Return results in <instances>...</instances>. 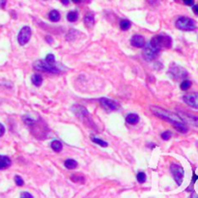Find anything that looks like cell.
<instances>
[{"label":"cell","mask_w":198,"mask_h":198,"mask_svg":"<svg viewBox=\"0 0 198 198\" xmlns=\"http://www.w3.org/2000/svg\"><path fill=\"white\" fill-rule=\"evenodd\" d=\"M151 111L154 115L159 117L160 119H163L164 121L172 124L180 132H183V133L187 132L188 128L186 126L184 120L180 115L174 112L165 110L163 108H160V107H158V106H151Z\"/></svg>","instance_id":"cell-1"},{"label":"cell","mask_w":198,"mask_h":198,"mask_svg":"<svg viewBox=\"0 0 198 198\" xmlns=\"http://www.w3.org/2000/svg\"><path fill=\"white\" fill-rule=\"evenodd\" d=\"M150 44L159 50L163 48H170L172 46V39L166 34H159L151 40Z\"/></svg>","instance_id":"cell-2"},{"label":"cell","mask_w":198,"mask_h":198,"mask_svg":"<svg viewBox=\"0 0 198 198\" xmlns=\"http://www.w3.org/2000/svg\"><path fill=\"white\" fill-rule=\"evenodd\" d=\"M33 68L40 71L44 73H51V74H59L60 70L55 65H50L46 60H38L33 64Z\"/></svg>","instance_id":"cell-3"},{"label":"cell","mask_w":198,"mask_h":198,"mask_svg":"<svg viewBox=\"0 0 198 198\" xmlns=\"http://www.w3.org/2000/svg\"><path fill=\"white\" fill-rule=\"evenodd\" d=\"M176 27L184 31H193L196 28V25L194 21L190 19V17L181 16L176 21Z\"/></svg>","instance_id":"cell-4"},{"label":"cell","mask_w":198,"mask_h":198,"mask_svg":"<svg viewBox=\"0 0 198 198\" xmlns=\"http://www.w3.org/2000/svg\"><path fill=\"white\" fill-rule=\"evenodd\" d=\"M170 171H171V173H172V176H173L174 180L176 181L177 185L181 186L182 182H183L184 175H185L184 168L181 165L173 163V164H171V166H170Z\"/></svg>","instance_id":"cell-5"},{"label":"cell","mask_w":198,"mask_h":198,"mask_svg":"<svg viewBox=\"0 0 198 198\" xmlns=\"http://www.w3.org/2000/svg\"><path fill=\"white\" fill-rule=\"evenodd\" d=\"M159 50L157 48H155L154 46H152L150 43L145 44V46H144L143 56L147 61H153L159 55Z\"/></svg>","instance_id":"cell-6"},{"label":"cell","mask_w":198,"mask_h":198,"mask_svg":"<svg viewBox=\"0 0 198 198\" xmlns=\"http://www.w3.org/2000/svg\"><path fill=\"white\" fill-rule=\"evenodd\" d=\"M168 75L173 79L177 80V79H183V78L186 77L188 73L181 66H173V67L170 68V70L168 71Z\"/></svg>","instance_id":"cell-7"},{"label":"cell","mask_w":198,"mask_h":198,"mask_svg":"<svg viewBox=\"0 0 198 198\" xmlns=\"http://www.w3.org/2000/svg\"><path fill=\"white\" fill-rule=\"evenodd\" d=\"M31 38V29L29 26H24L20 31L17 35V41H19L21 46H24L28 43V41Z\"/></svg>","instance_id":"cell-8"},{"label":"cell","mask_w":198,"mask_h":198,"mask_svg":"<svg viewBox=\"0 0 198 198\" xmlns=\"http://www.w3.org/2000/svg\"><path fill=\"white\" fill-rule=\"evenodd\" d=\"M100 104L108 112L117 110L119 107V104H117L115 101L110 100V99H107V98H101L100 99Z\"/></svg>","instance_id":"cell-9"},{"label":"cell","mask_w":198,"mask_h":198,"mask_svg":"<svg viewBox=\"0 0 198 198\" xmlns=\"http://www.w3.org/2000/svg\"><path fill=\"white\" fill-rule=\"evenodd\" d=\"M183 101L194 109H198V93H191L183 97Z\"/></svg>","instance_id":"cell-10"},{"label":"cell","mask_w":198,"mask_h":198,"mask_svg":"<svg viewBox=\"0 0 198 198\" xmlns=\"http://www.w3.org/2000/svg\"><path fill=\"white\" fill-rule=\"evenodd\" d=\"M131 44L136 48H143L145 46V39H144L141 35H134L133 37L131 38Z\"/></svg>","instance_id":"cell-11"},{"label":"cell","mask_w":198,"mask_h":198,"mask_svg":"<svg viewBox=\"0 0 198 198\" xmlns=\"http://www.w3.org/2000/svg\"><path fill=\"white\" fill-rule=\"evenodd\" d=\"M11 164H12V161H11L10 159H9L8 157H6V156L0 155V170L9 168L11 166Z\"/></svg>","instance_id":"cell-12"},{"label":"cell","mask_w":198,"mask_h":198,"mask_svg":"<svg viewBox=\"0 0 198 198\" xmlns=\"http://www.w3.org/2000/svg\"><path fill=\"white\" fill-rule=\"evenodd\" d=\"M84 23H85L87 28H91L94 26L95 19H94V15L92 13H87L86 14V16L84 17Z\"/></svg>","instance_id":"cell-13"},{"label":"cell","mask_w":198,"mask_h":198,"mask_svg":"<svg viewBox=\"0 0 198 198\" xmlns=\"http://www.w3.org/2000/svg\"><path fill=\"white\" fill-rule=\"evenodd\" d=\"M182 119L184 120V122H188V123H191V125L198 127V117H194V116H191V115H188V114H185L184 113Z\"/></svg>","instance_id":"cell-14"},{"label":"cell","mask_w":198,"mask_h":198,"mask_svg":"<svg viewBox=\"0 0 198 198\" xmlns=\"http://www.w3.org/2000/svg\"><path fill=\"white\" fill-rule=\"evenodd\" d=\"M126 121L131 125H136L139 122V116L137 114H134V113L129 114L127 116V118H126Z\"/></svg>","instance_id":"cell-15"},{"label":"cell","mask_w":198,"mask_h":198,"mask_svg":"<svg viewBox=\"0 0 198 198\" xmlns=\"http://www.w3.org/2000/svg\"><path fill=\"white\" fill-rule=\"evenodd\" d=\"M31 80H32V83L37 87H40L43 83V77H42L41 75H37V74L34 75L32 76Z\"/></svg>","instance_id":"cell-16"},{"label":"cell","mask_w":198,"mask_h":198,"mask_svg":"<svg viewBox=\"0 0 198 198\" xmlns=\"http://www.w3.org/2000/svg\"><path fill=\"white\" fill-rule=\"evenodd\" d=\"M48 17H49V20L53 22H57L59 20H60V14L58 11L56 10H52L49 15H48Z\"/></svg>","instance_id":"cell-17"},{"label":"cell","mask_w":198,"mask_h":198,"mask_svg":"<svg viewBox=\"0 0 198 198\" xmlns=\"http://www.w3.org/2000/svg\"><path fill=\"white\" fill-rule=\"evenodd\" d=\"M65 166L68 168V169H75L77 167V161H76L75 159H69L67 160H65Z\"/></svg>","instance_id":"cell-18"},{"label":"cell","mask_w":198,"mask_h":198,"mask_svg":"<svg viewBox=\"0 0 198 198\" xmlns=\"http://www.w3.org/2000/svg\"><path fill=\"white\" fill-rule=\"evenodd\" d=\"M51 148H52L53 151H55V152H61L63 145L59 140H53L51 142Z\"/></svg>","instance_id":"cell-19"},{"label":"cell","mask_w":198,"mask_h":198,"mask_svg":"<svg viewBox=\"0 0 198 198\" xmlns=\"http://www.w3.org/2000/svg\"><path fill=\"white\" fill-rule=\"evenodd\" d=\"M67 19H68V21H71V22H75V21H76L77 19H78V14H77V12H76V11H71V12L68 14V16H67Z\"/></svg>","instance_id":"cell-20"},{"label":"cell","mask_w":198,"mask_h":198,"mask_svg":"<svg viewBox=\"0 0 198 198\" xmlns=\"http://www.w3.org/2000/svg\"><path fill=\"white\" fill-rule=\"evenodd\" d=\"M131 22L128 20H122L120 22V27L123 31H127L131 28Z\"/></svg>","instance_id":"cell-21"},{"label":"cell","mask_w":198,"mask_h":198,"mask_svg":"<svg viewBox=\"0 0 198 198\" xmlns=\"http://www.w3.org/2000/svg\"><path fill=\"white\" fill-rule=\"evenodd\" d=\"M191 86V80H187V79H185L182 81L181 85H180V87H181L182 90H184V91H186V90L190 89V87Z\"/></svg>","instance_id":"cell-22"},{"label":"cell","mask_w":198,"mask_h":198,"mask_svg":"<svg viewBox=\"0 0 198 198\" xmlns=\"http://www.w3.org/2000/svg\"><path fill=\"white\" fill-rule=\"evenodd\" d=\"M136 179L140 184H143L146 181V174L144 172H138L137 175H136Z\"/></svg>","instance_id":"cell-23"},{"label":"cell","mask_w":198,"mask_h":198,"mask_svg":"<svg viewBox=\"0 0 198 198\" xmlns=\"http://www.w3.org/2000/svg\"><path fill=\"white\" fill-rule=\"evenodd\" d=\"M92 141L95 142V143H97L98 145H100L102 147H107V146H108V144H107L105 141H104L102 139H99V138H96V137H93L92 138Z\"/></svg>","instance_id":"cell-24"},{"label":"cell","mask_w":198,"mask_h":198,"mask_svg":"<svg viewBox=\"0 0 198 198\" xmlns=\"http://www.w3.org/2000/svg\"><path fill=\"white\" fill-rule=\"evenodd\" d=\"M46 61L50 65H55V57L53 54H48L46 57Z\"/></svg>","instance_id":"cell-25"},{"label":"cell","mask_w":198,"mask_h":198,"mask_svg":"<svg viewBox=\"0 0 198 198\" xmlns=\"http://www.w3.org/2000/svg\"><path fill=\"white\" fill-rule=\"evenodd\" d=\"M171 136H172V133L168 131L161 133V138H163V140H169L171 138Z\"/></svg>","instance_id":"cell-26"},{"label":"cell","mask_w":198,"mask_h":198,"mask_svg":"<svg viewBox=\"0 0 198 198\" xmlns=\"http://www.w3.org/2000/svg\"><path fill=\"white\" fill-rule=\"evenodd\" d=\"M15 182L16 184V186H22L24 185V181H23V179L20 176H16L15 177Z\"/></svg>","instance_id":"cell-27"},{"label":"cell","mask_w":198,"mask_h":198,"mask_svg":"<svg viewBox=\"0 0 198 198\" xmlns=\"http://www.w3.org/2000/svg\"><path fill=\"white\" fill-rule=\"evenodd\" d=\"M183 2L186 6H192L194 3V0H183Z\"/></svg>","instance_id":"cell-28"},{"label":"cell","mask_w":198,"mask_h":198,"mask_svg":"<svg viewBox=\"0 0 198 198\" xmlns=\"http://www.w3.org/2000/svg\"><path fill=\"white\" fill-rule=\"evenodd\" d=\"M4 133H5V127L1 123H0V137H1Z\"/></svg>","instance_id":"cell-29"},{"label":"cell","mask_w":198,"mask_h":198,"mask_svg":"<svg viewBox=\"0 0 198 198\" xmlns=\"http://www.w3.org/2000/svg\"><path fill=\"white\" fill-rule=\"evenodd\" d=\"M192 11H193V13H194L195 15L198 16V4L192 5Z\"/></svg>","instance_id":"cell-30"},{"label":"cell","mask_w":198,"mask_h":198,"mask_svg":"<svg viewBox=\"0 0 198 198\" xmlns=\"http://www.w3.org/2000/svg\"><path fill=\"white\" fill-rule=\"evenodd\" d=\"M21 197H30V198H33V195L28 193V192H22L21 194Z\"/></svg>","instance_id":"cell-31"},{"label":"cell","mask_w":198,"mask_h":198,"mask_svg":"<svg viewBox=\"0 0 198 198\" xmlns=\"http://www.w3.org/2000/svg\"><path fill=\"white\" fill-rule=\"evenodd\" d=\"M6 2H7V0H0V7L3 8L6 5Z\"/></svg>","instance_id":"cell-32"},{"label":"cell","mask_w":198,"mask_h":198,"mask_svg":"<svg viewBox=\"0 0 198 198\" xmlns=\"http://www.w3.org/2000/svg\"><path fill=\"white\" fill-rule=\"evenodd\" d=\"M62 3L64 4V5H68L69 4V0H61Z\"/></svg>","instance_id":"cell-33"},{"label":"cell","mask_w":198,"mask_h":198,"mask_svg":"<svg viewBox=\"0 0 198 198\" xmlns=\"http://www.w3.org/2000/svg\"><path fill=\"white\" fill-rule=\"evenodd\" d=\"M73 1H74L75 3H77V2H79V1H80V0H73Z\"/></svg>","instance_id":"cell-34"}]
</instances>
